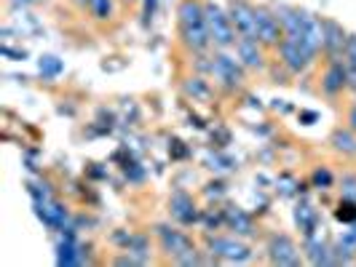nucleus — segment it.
<instances>
[{
  "label": "nucleus",
  "instance_id": "2",
  "mask_svg": "<svg viewBox=\"0 0 356 267\" xmlns=\"http://www.w3.org/2000/svg\"><path fill=\"white\" fill-rule=\"evenodd\" d=\"M212 75L217 86L225 91H241L244 80H247V67L238 62L236 51L231 49H214L212 53Z\"/></svg>",
  "mask_w": 356,
  "mask_h": 267
},
{
  "label": "nucleus",
  "instance_id": "18",
  "mask_svg": "<svg viewBox=\"0 0 356 267\" xmlns=\"http://www.w3.org/2000/svg\"><path fill=\"white\" fill-rule=\"evenodd\" d=\"M126 254L137 262V265H147L150 257H153V246H150V238L143 232H131L129 243H126Z\"/></svg>",
  "mask_w": 356,
  "mask_h": 267
},
{
  "label": "nucleus",
  "instance_id": "16",
  "mask_svg": "<svg viewBox=\"0 0 356 267\" xmlns=\"http://www.w3.org/2000/svg\"><path fill=\"white\" fill-rule=\"evenodd\" d=\"M222 212H225V227H228L233 235H238V238L254 235V219H252L244 209H238V206H225Z\"/></svg>",
  "mask_w": 356,
  "mask_h": 267
},
{
  "label": "nucleus",
  "instance_id": "26",
  "mask_svg": "<svg viewBox=\"0 0 356 267\" xmlns=\"http://www.w3.org/2000/svg\"><path fill=\"white\" fill-rule=\"evenodd\" d=\"M201 222L209 232H217L222 225H225V212H214V209H207L201 214Z\"/></svg>",
  "mask_w": 356,
  "mask_h": 267
},
{
  "label": "nucleus",
  "instance_id": "23",
  "mask_svg": "<svg viewBox=\"0 0 356 267\" xmlns=\"http://www.w3.org/2000/svg\"><path fill=\"white\" fill-rule=\"evenodd\" d=\"M86 8L97 21H110L113 19V0H89Z\"/></svg>",
  "mask_w": 356,
  "mask_h": 267
},
{
  "label": "nucleus",
  "instance_id": "25",
  "mask_svg": "<svg viewBox=\"0 0 356 267\" xmlns=\"http://www.w3.org/2000/svg\"><path fill=\"white\" fill-rule=\"evenodd\" d=\"M311 184H314L316 190H330V187L335 184V177H332V171H330L327 166H319V169L311 174Z\"/></svg>",
  "mask_w": 356,
  "mask_h": 267
},
{
  "label": "nucleus",
  "instance_id": "4",
  "mask_svg": "<svg viewBox=\"0 0 356 267\" xmlns=\"http://www.w3.org/2000/svg\"><path fill=\"white\" fill-rule=\"evenodd\" d=\"M207 251L212 254V262L222 259V262H250L252 259V251L250 246L236 235H207Z\"/></svg>",
  "mask_w": 356,
  "mask_h": 267
},
{
  "label": "nucleus",
  "instance_id": "6",
  "mask_svg": "<svg viewBox=\"0 0 356 267\" xmlns=\"http://www.w3.org/2000/svg\"><path fill=\"white\" fill-rule=\"evenodd\" d=\"M156 235H159V241H161V251H163L172 262H177L182 254L196 249V243L191 241V235L177 230V227H172V225H156Z\"/></svg>",
  "mask_w": 356,
  "mask_h": 267
},
{
  "label": "nucleus",
  "instance_id": "24",
  "mask_svg": "<svg viewBox=\"0 0 356 267\" xmlns=\"http://www.w3.org/2000/svg\"><path fill=\"white\" fill-rule=\"evenodd\" d=\"M335 219H338V222H343V225H351V222H356V200L340 198L338 209H335Z\"/></svg>",
  "mask_w": 356,
  "mask_h": 267
},
{
  "label": "nucleus",
  "instance_id": "20",
  "mask_svg": "<svg viewBox=\"0 0 356 267\" xmlns=\"http://www.w3.org/2000/svg\"><path fill=\"white\" fill-rule=\"evenodd\" d=\"M295 219H298V225H300V230L303 235H316V227H319V214L314 206H308V203H300L298 209H295Z\"/></svg>",
  "mask_w": 356,
  "mask_h": 267
},
{
  "label": "nucleus",
  "instance_id": "35",
  "mask_svg": "<svg viewBox=\"0 0 356 267\" xmlns=\"http://www.w3.org/2000/svg\"><path fill=\"white\" fill-rule=\"evenodd\" d=\"M124 3H134V0H124Z\"/></svg>",
  "mask_w": 356,
  "mask_h": 267
},
{
  "label": "nucleus",
  "instance_id": "30",
  "mask_svg": "<svg viewBox=\"0 0 356 267\" xmlns=\"http://www.w3.org/2000/svg\"><path fill=\"white\" fill-rule=\"evenodd\" d=\"M126 177L129 179H134V182H143V169H140V166H137V163H131V166H129V163H126Z\"/></svg>",
  "mask_w": 356,
  "mask_h": 267
},
{
  "label": "nucleus",
  "instance_id": "15",
  "mask_svg": "<svg viewBox=\"0 0 356 267\" xmlns=\"http://www.w3.org/2000/svg\"><path fill=\"white\" fill-rule=\"evenodd\" d=\"M273 11H276V17H279V24H282L284 37L300 40V33H303V19H305L303 8H298V6H286V3H276V6H273Z\"/></svg>",
  "mask_w": 356,
  "mask_h": 267
},
{
  "label": "nucleus",
  "instance_id": "21",
  "mask_svg": "<svg viewBox=\"0 0 356 267\" xmlns=\"http://www.w3.org/2000/svg\"><path fill=\"white\" fill-rule=\"evenodd\" d=\"M182 89H185L188 96H193V99H209V96H212V86L207 83L204 75H191V78L182 83Z\"/></svg>",
  "mask_w": 356,
  "mask_h": 267
},
{
  "label": "nucleus",
  "instance_id": "13",
  "mask_svg": "<svg viewBox=\"0 0 356 267\" xmlns=\"http://www.w3.org/2000/svg\"><path fill=\"white\" fill-rule=\"evenodd\" d=\"M343 91H348V64L338 62H327V70L321 75V94L330 99H338Z\"/></svg>",
  "mask_w": 356,
  "mask_h": 267
},
{
  "label": "nucleus",
  "instance_id": "12",
  "mask_svg": "<svg viewBox=\"0 0 356 267\" xmlns=\"http://www.w3.org/2000/svg\"><path fill=\"white\" fill-rule=\"evenodd\" d=\"M348 35H351V33H348L340 21L324 17V56H327V62H338V59H343Z\"/></svg>",
  "mask_w": 356,
  "mask_h": 267
},
{
  "label": "nucleus",
  "instance_id": "34",
  "mask_svg": "<svg viewBox=\"0 0 356 267\" xmlns=\"http://www.w3.org/2000/svg\"><path fill=\"white\" fill-rule=\"evenodd\" d=\"M72 3H78V6H86V3H89V0H72Z\"/></svg>",
  "mask_w": 356,
  "mask_h": 267
},
{
  "label": "nucleus",
  "instance_id": "31",
  "mask_svg": "<svg viewBox=\"0 0 356 267\" xmlns=\"http://www.w3.org/2000/svg\"><path fill=\"white\" fill-rule=\"evenodd\" d=\"M348 128H354L356 131V102L351 105V110H348Z\"/></svg>",
  "mask_w": 356,
  "mask_h": 267
},
{
  "label": "nucleus",
  "instance_id": "32",
  "mask_svg": "<svg viewBox=\"0 0 356 267\" xmlns=\"http://www.w3.org/2000/svg\"><path fill=\"white\" fill-rule=\"evenodd\" d=\"M300 121H305V123H314V121H316V112H300Z\"/></svg>",
  "mask_w": 356,
  "mask_h": 267
},
{
  "label": "nucleus",
  "instance_id": "9",
  "mask_svg": "<svg viewBox=\"0 0 356 267\" xmlns=\"http://www.w3.org/2000/svg\"><path fill=\"white\" fill-rule=\"evenodd\" d=\"M228 17H231L236 35L254 37L257 40V27H254V6L250 0H228Z\"/></svg>",
  "mask_w": 356,
  "mask_h": 267
},
{
  "label": "nucleus",
  "instance_id": "17",
  "mask_svg": "<svg viewBox=\"0 0 356 267\" xmlns=\"http://www.w3.org/2000/svg\"><path fill=\"white\" fill-rule=\"evenodd\" d=\"M305 254H308V262H311V265H335L332 246H327L316 235H308V238H305Z\"/></svg>",
  "mask_w": 356,
  "mask_h": 267
},
{
  "label": "nucleus",
  "instance_id": "5",
  "mask_svg": "<svg viewBox=\"0 0 356 267\" xmlns=\"http://www.w3.org/2000/svg\"><path fill=\"white\" fill-rule=\"evenodd\" d=\"M254 27H257V40L263 43V49L276 51L284 33H282V24H279L273 6H254Z\"/></svg>",
  "mask_w": 356,
  "mask_h": 267
},
{
  "label": "nucleus",
  "instance_id": "29",
  "mask_svg": "<svg viewBox=\"0 0 356 267\" xmlns=\"http://www.w3.org/2000/svg\"><path fill=\"white\" fill-rule=\"evenodd\" d=\"M143 3V21L150 24L156 19V11H159V0H140Z\"/></svg>",
  "mask_w": 356,
  "mask_h": 267
},
{
  "label": "nucleus",
  "instance_id": "33",
  "mask_svg": "<svg viewBox=\"0 0 356 267\" xmlns=\"http://www.w3.org/2000/svg\"><path fill=\"white\" fill-rule=\"evenodd\" d=\"M14 3H19V6H30V3H35V0H14Z\"/></svg>",
  "mask_w": 356,
  "mask_h": 267
},
{
  "label": "nucleus",
  "instance_id": "11",
  "mask_svg": "<svg viewBox=\"0 0 356 267\" xmlns=\"http://www.w3.org/2000/svg\"><path fill=\"white\" fill-rule=\"evenodd\" d=\"M276 53H279V64L286 70V75H300L311 64L303 46H300V40H292V37H282Z\"/></svg>",
  "mask_w": 356,
  "mask_h": 267
},
{
  "label": "nucleus",
  "instance_id": "3",
  "mask_svg": "<svg viewBox=\"0 0 356 267\" xmlns=\"http://www.w3.org/2000/svg\"><path fill=\"white\" fill-rule=\"evenodd\" d=\"M207 27H209V37H212L214 49H233L236 46V27H233L228 8L217 6L212 0H207Z\"/></svg>",
  "mask_w": 356,
  "mask_h": 267
},
{
  "label": "nucleus",
  "instance_id": "8",
  "mask_svg": "<svg viewBox=\"0 0 356 267\" xmlns=\"http://www.w3.org/2000/svg\"><path fill=\"white\" fill-rule=\"evenodd\" d=\"M233 51H236L238 62H241L250 72H263L268 67L266 49H263V43L254 40V37H236Z\"/></svg>",
  "mask_w": 356,
  "mask_h": 267
},
{
  "label": "nucleus",
  "instance_id": "22",
  "mask_svg": "<svg viewBox=\"0 0 356 267\" xmlns=\"http://www.w3.org/2000/svg\"><path fill=\"white\" fill-rule=\"evenodd\" d=\"M65 70V64L56 59V56H40V62H38V72H40V78L43 80H54V78H59Z\"/></svg>",
  "mask_w": 356,
  "mask_h": 267
},
{
  "label": "nucleus",
  "instance_id": "28",
  "mask_svg": "<svg viewBox=\"0 0 356 267\" xmlns=\"http://www.w3.org/2000/svg\"><path fill=\"white\" fill-rule=\"evenodd\" d=\"M343 62L348 64V70H356V35H348L346 51H343Z\"/></svg>",
  "mask_w": 356,
  "mask_h": 267
},
{
  "label": "nucleus",
  "instance_id": "19",
  "mask_svg": "<svg viewBox=\"0 0 356 267\" xmlns=\"http://www.w3.org/2000/svg\"><path fill=\"white\" fill-rule=\"evenodd\" d=\"M332 147L338 150L340 155H356V131L354 128H335L332 131Z\"/></svg>",
  "mask_w": 356,
  "mask_h": 267
},
{
  "label": "nucleus",
  "instance_id": "10",
  "mask_svg": "<svg viewBox=\"0 0 356 267\" xmlns=\"http://www.w3.org/2000/svg\"><path fill=\"white\" fill-rule=\"evenodd\" d=\"M268 257H270L273 265H286V267L300 265V249L295 246V241L289 235H284V232L270 235V241H268Z\"/></svg>",
  "mask_w": 356,
  "mask_h": 267
},
{
  "label": "nucleus",
  "instance_id": "14",
  "mask_svg": "<svg viewBox=\"0 0 356 267\" xmlns=\"http://www.w3.org/2000/svg\"><path fill=\"white\" fill-rule=\"evenodd\" d=\"M169 212H172V216L177 219L182 227H191V225L201 222L196 200H193V196H188L185 190H175L172 193V198H169Z\"/></svg>",
  "mask_w": 356,
  "mask_h": 267
},
{
  "label": "nucleus",
  "instance_id": "1",
  "mask_svg": "<svg viewBox=\"0 0 356 267\" xmlns=\"http://www.w3.org/2000/svg\"><path fill=\"white\" fill-rule=\"evenodd\" d=\"M177 27L179 40L191 53H207L214 49L207 27V0H179Z\"/></svg>",
  "mask_w": 356,
  "mask_h": 267
},
{
  "label": "nucleus",
  "instance_id": "27",
  "mask_svg": "<svg viewBox=\"0 0 356 267\" xmlns=\"http://www.w3.org/2000/svg\"><path fill=\"white\" fill-rule=\"evenodd\" d=\"M340 196L348 198V200H356V177L354 174H343V177H340Z\"/></svg>",
  "mask_w": 356,
  "mask_h": 267
},
{
  "label": "nucleus",
  "instance_id": "7",
  "mask_svg": "<svg viewBox=\"0 0 356 267\" xmlns=\"http://www.w3.org/2000/svg\"><path fill=\"white\" fill-rule=\"evenodd\" d=\"M300 46H303L308 62L314 64L316 56L324 51V17H316V14L305 11L303 33H300Z\"/></svg>",
  "mask_w": 356,
  "mask_h": 267
}]
</instances>
